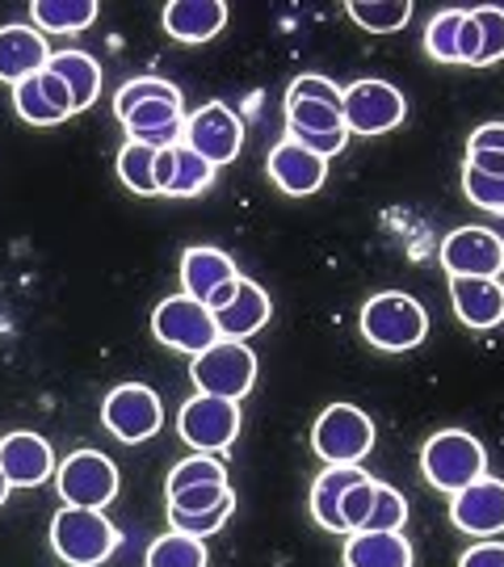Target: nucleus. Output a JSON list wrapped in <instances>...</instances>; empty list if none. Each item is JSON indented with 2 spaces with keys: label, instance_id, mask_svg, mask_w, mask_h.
<instances>
[{
  "label": "nucleus",
  "instance_id": "f257e3e1",
  "mask_svg": "<svg viewBox=\"0 0 504 567\" xmlns=\"http://www.w3.org/2000/svg\"><path fill=\"white\" fill-rule=\"evenodd\" d=\"M119 526L105 517V508L63 505L51 517V547L68 567H101L119 550Z\"/></svg>",
  "mask_w": 504,
  "mask_h": 567
},
{
  "label": "nucleus",
  "instance_id": "f03ea898",
  "mask_svg": "<svg viewBox=\"0 0 504 567\" xmlns=\"http://www.w3.org/2000/svg\"><path fill=\"white\" fill-rule=\"evenodd\" d=\"M421 471L438 492L459 496L463 487H471L475 480L487 475V454L480 446V437H471L466 429H442V433H433L424 442Z\"/></svg>",
  "mask_w": 504,
  "mask_h": 567
},
{
  "label": "nucleus",
  "instance_id": "7ed1b4c3",
  "mask_svg": "<svg viewBox=\"0 0 504 567\" xmlns=\"http://www.w3.org/2000/svg\"><path fill=\"white\" fill-rule=\"evenodd\" d=\"M362 337L383 353L416 349L429 337V311L403 290H383L362 307Z\"/></svg>",
  "mask_w": 504,
  "mask_h": 567
},
{
  "label": "nucleus",
  "instance_id": "20e7f679",
  "mask_svg": "<svg viewBox=\"0 0 504 567\" xmlns=\"http://www.w3.org/2000/svg\"><path fill=\"white\" fill-rule=\"evenodd\" d=\"M189 379L202 395H219V400H232L240 404L244 395L257 383V353L244 341H215L206 353L194 358L189 365Z\"/></svg>",
  "mask_w": 504,
  "mask_h": 567
},
{
  "label": "nucleus",
  "instance_id": "39448f33",
  "mask_svg": "<svg viewBox=\"0 0 504 567\" xmlns=\"http://www.w3.org/2000/svg\"><path fill=\"white\" fill-rule=\"evenodd\" d=\"M311 450L328 466H358L374 450V421L353 404L323 408L311 429Z\"/></svg>",
  "mask_w": 504,
  "mask_h": 567
},
{
  "label": "nucleus",
  "instance_id": "423d86ee",
  "mask_svg": "<svg viewBox=\"0 0 504 567\" xmlns=\"http://www.w3.org/2000/svg\"><path fill=\"white\" fill-rule=\"evenodd\" d=\"M152 332H156V341H164L168 349H177V353H189V358H198V353H206L210 344L219 341V328H215L210 307L189 299V295L164 299L152 311Z\"/></svg>",
  "mask_w": 504,
  "mask_h": 567
},
{
  "label": "nucleus",
  "instance_id": "0eeeda50",
  "mask_svg": "<svg viewBox=\"0 0 504 567\" xmlns=\"http://www.w3.org/2000/svg\"><path fill=\"white\" fill-rule=\"evenodd\" d=\"M101 425L110 429L119 442L135 446V442H147L156 437L164 425V404L152 386L143 383H122L105 395L101 404Z\"/></svg>",
  "mask_w": 504,
  "mask_h": 567
},
{
  "label": "nucleus",
  "instance_id": "6e6552de",
  "mask_svg": "<svg viewBox=\"0 0 504 567\" xmlns=\"http://www.w3.org/2000/svg\"><path fill=\"white\" fill-rule=\"evenodd\" d=\"M55 484L72 508H105L119 496V466L97 450H76L55 466Z\"/></svg>",
  "mask_w": 504,
  "mask_h": 567
},
{
  "label": "nucleus",
  "instance_id": "1a4fd4ad",
  "mask_svg": "<svg viewBox=\"0 0 504 567\" xmlns=\"http://www.w3.org/2000/svg\"><path fill=\"white\" fill-rule=\"evenodd\" d=\"M408 114V102L395 84L387 81H358L344 89L341 118L349 135H387Z\"/></svg>",
  "mask_w": 504,
  "mask_h": 567
},
{
  "label": "nucleus",
  "instance_id": "9d476101",
  "mask_svg": "<svg viewBox=\"0 0 504 567\" xmlns=\"http://www.w3.org/2000/svg\"><path fill=\"white\" fill-rule=\"evenodd\" d=\"M177 433H182L198 454H219L236 442L240 433V404L219 400V395H194L177 412Z\"/></svg>",
  "mask_w": 504,
  "mask_h": 567
},
{
  "label": "nucleus",
  "instance_id": "9b49d317",
  "mask_svg": "<svg viewBox=\"0 0 504 567\" xmlns=\"http://www.w3.org/2000/svg\"><path fill=\"white\" fill-rule=\"evenodd\" d=\"M182 143L189 147V152H198L210 168H219V164H232L236 156H240L244 122L236 110H227L223 102H210L185 118Z\"/></svg>",
  "mask_w": 504,
  "mask_h": 567
},
{
  "label": "nucleus",
  "instance_id": "f8f14e48",
  "mask_svg": "<svg viewBox=\"0 0 504 567\" xmlns=\"http://www.w3.org/2000/svg\"><path fill=\"white\" fill-rule=\"evenodd\" d=\"M442 269L450 278H501L504 240L492 227H459L442 240Z\"/></svg>",
  "mask_w": 504,
  "mask_h": 567
},
{
  "label": "nucleus",
  "instance_id": "ddd939ff",
  "mask_svg": "<svg viewBox=\"0 0 504 567\" xmlns=\"http://www.w3.org/2000/svg\"><path fill=\"white\" fill-rule=\"evenodd\" d=\"M450 522L471 538H496L504 534V480H475L459 496H450Z\"/></svg>",
  "mask_w": 504,
  "mask_h": 567
},
{
  "label": "nucleus",
  "instance_id": "4468645a",
  "mask_svg": "<svg viewBox=\"0 0 504 567\" xmlns=\"http://www.w3.org/2000/svg\"><path fill=\"white\" fill-rule=\"evenodd\" d=\"M0 475L9 487H39L55 475V454L42 442L39 433H4L0 437Z\"/></svg>",
  "mask_w": 504,
  "mask_h": 567
},
{
  "label": "nucleus",
  "instance_id": "2eb2a0df",
  "mask_svg": "<svg viewBox=\"0 0 504 567\" xmlns=\"http://www.w3.org/2000/svg\"><path fill=\"white\" fill-rule=\"evenodd\" d=\"M454 316L475 332H492L504 324V282L501 278H450Z\"/></svg>",
  "mask_w": 504,
  "mask_h": 567
},
{
  "label": "nucleus",
  "instance_id": "dca6fc26",
  "mask_svg": "<svg viewBox=\"0 0 504 567\" xmlns=\"http://www.w3.org/2000/svg\"><path fill=\"white\" fill-rule=\"evenodd\" d=\"M265 168H269V182L278 185L282 194H290V198L316 194V189L323 185V177H328V161L311 156V152L299 147L295 140L274 143V152H269Z\"/></svg>",
  "mask_w": 504,
  "mask_h": 567
},
{
  "label": "nucleus",
  "instance_id": "f3484780",
  "mask_svg": "<svg viewBox=\"0 0 504 567\" xmlns=\"http://www.w3.org/2000/svg\"><path fill=\"white\" fill-rule=\"evenodd\" d=\"M269 311H274V307H269V295H265L257 282L240 278L236 295H232L219 311H210V316H215V328H219L223 341H248L253 332H261V328L269 324Z\"/></svg>",
  "mask_w": 504,
  "mask_h": 567
},
{
  "label": "nucleus",
  "instance_id": "a211bd4d",
  "mask_svg": "<svg viewBox=\"0 0 504 567\" xmlns=\"http://www.w3.org/2000/svg\"><path fill=\"white\" fill-rule=\"evenodd\" d=\"M126 140L131 143H143V147H177L185 135V118H182V102H147L140 110H131L126 118Z\"/></svg>",
  "mask_w": 504,
  "mask_h": 567
},
{
  "label": "nucleus",
  "instance_id": "6ab92c4d",
  "mask_svg": "<svg viewBox=\"0 0 504 567\" xmlns=\"http://www.w3.org/2000/svg\"><path fill=\"white\" fill-rule=\"evenodd\" d=\"M164 30L177 42H210L227 25V4L223 0H173L164 4Z\"/></svg>",
  "mask_w": 504,
  "mask_h": 567
},
{
  "label": "nucleus",
  "instance_id": "aec40b11",
  "mask_svg": "<svg viewBox=\"0 0 504 567\" xmlns=\"http://www.w3.org/2000/svg\"><path fill=\"white\" fill-rule=\"evenodd\" d=\"M47 60H51V51H47L42 30H34V25H4L0 30V81H25V76L42 72Z\"/></svg>",
  "mask_w": 504,
  "mask_h": 567
},
{
  "label": "nucleus",
  "instance_id": "412c9836",
  "mask_svg": "<svg viewBox=\"0 0 504 567\" xmlns=\"http://www.w3.org/2000/svg\"><path fill=\"white\" fill-rule=\"evenodd\" d=\"M240 274H236V261L223 252V248H206V244H198V248H185L182 257V295H189V299H198V303H206L219 286L236 282Z\"/></svg>",
  "mask_w": 504,
  "mask_h": 567
},
{
  "label": "nucleus",
  "instance_id": "4be33fe9",
  "mask_svg": "<svg viewBox=\"0 0 504 567\" xmlns=\"http://www.w3.org/2000/svg\"><path fill=\"white\" fill-rule=\"evenodd\" d=\"M358 480H366L362 466H323L320 480L311 484V517H316V526L332 529V534H344L341 501Z\"/></svg>",
  "mask_w": 504,
  "mask_h": 567
},
{
  "label": "nucleus",
  "instance_id": "5701e85b",
  "mask_svg": "<svg viewBox=\"0 0 504 567\" xmlns=\"http://www.w3.org/2000/svg\"><path fill=\"white\" fill-rule=\"evenodd\" d=\"M344 567H412V543L403 534H349Z\"/></svg>",
  "mask_w": 504,
  "mask_h": 567
},
{
  "label": "nucleus",
  "instance_id": "b1692460",
  "mask_svg": "<svg viewBox=\"0 0 504 567\" xmlns=\"http://www.w3.org/2000/svg\"><path fill=\"white\" fill-rule=\"evenodd\" d=\"M47 72H55V76H60V81L72 89L76 114L97 102V93H101V63L93 60V55H84V51H60V55H51V60H47Z\"/></svg>",
  "mask_w": 504,
  "mask_h": 567
},
{
  "label": "nucleus",
  "instance_id": "393cba45",
  "mask_svg": "<svg viewBox=\"0 0 504 567\" xmlns=\"http://www.w3.org/2000/svg\"><path fill=\"white\" fill-rule=\"evenodd\" d=\"M34 25L42 34H81L97 21L93 0H34Z\"/></svg>",
  "mask_w": 504,
  "mask_h": 567
},
{
  "label": "nucleus",
  "instance_id": "a878e982",
  "mask_svg": "<svg viewBox=\"0 0 504 567\" xmlns=\"http://www.w3.org/2000/svg\"><path fill=\"white\" fill-rule=\"evenodd\" d=\"M143 567H206V547L202 538H189V534H161L147 555H143Z\"/></svg>",
  "mask_w": 504,
  "mask_h": 567
},
{
  "label": "nucleus",
  "instance_id": "bb28decb",
  "mask_svg": "<svg viewBox=\"0 0 504 567\" xmlns=\"http://www.w3.org/2000/svg\"><path fill=\"white\" fill-rule=\"evenodd\" d=\"M349 18L358 21L362 30H370V34H395L412 18V4L408 0H353Z\"/></svg>",
  "mask_w": 504,
  "mask_h": 567
},
{
  "label": "nucleus",
  "instance_id": "cd10ccee",
  "mask_svg": "<svg viewBox=\"0 0 504 567\" xmlns=\"http://www.w3.org/2000/svg\"><path fill=\"white\" fill-rule=\"evenodd\" d=\"M119 177L126 189L156 198V147H143V143L126 140V147L119 152Z\"/></svg>",
  "mask_w": 504,
  "mask_h": 567
},
{
  "label": "nucleus",
  "instance_id": "c85d7f7f",
  "mask_svg": "<svg viewBox=\"0 0 504 567\" xmlns=\"http://www.w3.org/2000/svg\"><path fill=\"white\" fill-rule=\"evenodd\" d=\"M147 102H182V89L168 84L164 76H135V81H126L119 89L114 114H119V122H122L131 110H140V105H147Z\"/></svg>",
  "mask_w": 504,
  "mask_h": 567
},
{
  "label": "nucleus",
  "instance_id": "c756f323",
  "mask_svg": "<svg viewBox=\"0 0 504 567\" xmlns=\"http://www.w3.org/2000/svg\"><path fill=\"white\" fill-rule=\"evenodd\" d=\"M173 156H177V168H173L168 198H194V194H202L206 185L215 182V168L202 161L198 152H189L185 143H177V147H173Z\"/></svg>",
  "mask_w": 504,
  "mask_h": 567
},
{
  "label": "nucleus",
  "instance_id": "7c9ffc66",
  "mask_svg": "<svg viewBox=\"0 0 504 567\" xmlns=\"http://www.w3.org/2000/svg\"><path fill=\"white\" fill-rule=\"evenodd\" d=\"M341 110L320 102H286V135H323V131H341Z\"/></svg>",
  "mask_w": 504,
  "mask_h": 567
},
{
  "label": "nucleus",
  "instance_id": "2f4dec72",
  "mask_svg": "<svg viewBox=\"0 0 504 567\" xmlns=\"http://www.w3.org/2000/svg\"><path fill=\"white\" fill-rule=\"evenodd\" d=\"M202 484H227V466L215 458V454H194V458H185L168 471V484L164 492L168 496H177L185 487H202Z\"/></svg>",
  "mask_w": 504,
  "mask_h": 567
},
{
  "label": "nucleus",
  "instance_id": "473e14b6",
  "mask_svg": "<svg viewBox=\"0 0 504 567\" xmlns=\"http://www.w3.org/2000/svg\"><path fill=\"white\" fill-rule=\"evenodd\" d=\"M466 13L463 9H445L438 18L429 21L424 30V51L438 63H459V30H463Z\"/></svg>",
  "mask_w": 504,
  "mask_h": 567
},
{
  "label": "nucleus",
  "instance_id": "72a5a7b5",
  "mask_svg": "<svg viewBox=\"0 0 504 567\" xmlns=\"http://www.w3.org/2000/svg\"><path fill=\"white\" fill-rule=\"evenodd\" d=\"M13 105H18V114L30 126H60V122H68L55 110V105L47 102V93H42V81H39V72L34 76H25V81L13 84Z\"/></svg>",
  "mask_w": 504,
  "mask_h": 567
},
{
  "label": "nucleus",
  "instance_id": "f704fd0d",
  "mask_svg": "<svg viewBox=\"0 0 504 567\" xmlns=\"http://www.w3.org/2000/svg\"><path fill=\"white\" fill-rule=\"evenodd\" d=\"M408 526V501L391 484H379L374 492V508H370V522L362 534H400Z\"/></svg>",
  "mask_w": 504,
  "mask_h": 567
},
{
  "label": "nucleus",
  "instance_id": "c9c22d12",
  "mask_svg": "<svg viewBox=\"0 0 504 567\" xmlns=\"http://www.w3.org/2000/svg\"><path fill=\"white\" fill-rule=\"evenodd\" d=\"M471 18L480 25V55H475V68L501 63L504 60V9L484 4V9H475Z\"/></svg>",
  "mask_w": 504,
  "mask_h": 567
},
{
  "label": "nucleus",
  "instance_id": "e433bc0d",
  "mask_svg": "<svg viewBox=\"0 0 504 567\" xmlns=\"http://www.w3.org/2000/svg\"><path fill=\"white\" fill-rule=\"evenodd\" d=\"M374 492H379V484L366 475V480H358V484L344 492L341 501V526L344 534H362L366 522H370V508H374Z\"/></svg>",
  "mask_w": 504,
  "mask_h": 567
},
{
  "label": "nucleus",
  "instance_id": "4c0bfd02",
  "mask_svg": "<svg viewBox=\"0 0 504 567\" xmlns=\"http://www.w3.org/2000/svg\"><path fill=\"white\" fill-rule=\"evenodd\" d=\"M286 102H320V105H332V110H341L344 89L337 81H328V76H316V72H307V76H299V81H290V89H286Z\"/></svg>",
  "mask_w": 504,
  "mask_h": 567
},
{
  "label": "nucleus",
  "instance_id": "58836bf2",
  "mask_svg": "<svg viewBox=\"0 0 504 567\" xmlns=\"http://www.w3.org/2000/svg\"><path fill=\"white\" fill-rule=\"evenodd\" d=\"M232 501V484H202V487H185L177 496H168V508L173 513H210Z\"/></svg>",
  "mask_w": 504,
  "mask_h": 567
},
{
  "label": "nucleus",
  "instance_id": "ea45409f",
  "mask_svg": "<svg viewBox=\"0 0 504 567\" xmlns=\"http://www.w3.org/2000/svg\"><path fill=\"white\" fill-rule=\"evenodd\" d=\"M232 508H236V496H232L227 505L210 508V513H173V508H168V522H173V529H177V534H189V538H206V534H219L223 522L232 517Z\"/></svg>",
  "mask_w": 504,
  "mask_h": 567
},
{
  "label": "nucleus",
  "instance_id": "a19ab883",
  "mask_svg": "<svg viewBox=\"0 0 504 567\" xmlns=\"http://www.w3.org/2000/svg\"><path fill=\"white\" fill-rule=\"evenodd\" d=\"M463 194L492 215H504V177H484V173L463 168Z\"/></svg>",
  "mask_w": 504,
  "mask_h": 567
},
{
  "label": "nucleus",
  "instance_id": "79ce46f5",
  "mask_svg": "<svg viewBox=\"0 0 504 567\" xmlns=\"http://www.w3.org/2000/svg\"><path fill=\"white\" fill-rule=\"evenodd\" d=\"M286 140H295L299 147H307L311 156H320V161H332V156H341L344 143H349V131H323V135H286Z\"/></svg>",
  "mask_w": 504,
  "mask_h": 567
},
{
  "label": "nucleus",
  "instance_id": "37998d69",
  "mask_svg": "<svg viewBox=\"0 0 504 567\" xmlns=\"http://www.w3.org/2000/svg\"><path fill=\"white\" fill-rule=\"evenodd\" d=\"M459 567H504V543H496V538H480L471 550H463Z\"/></svg>",
  "mask_w": 504,
  "mask_h": 567
},
{
  "label": "nucleus",
  "instance_id": "c03bdc74",
  "mask_svg": "<svg viewBox=\"0 0 504 567\" xmlns=\"http://www.w3.org/2000/svg\"><path fill=\"white\" fill-rule=\"evenodd\" d=\"M39 81H42V93H47V102L55 105V110H60L63 118H72V114H76V102H72V89H68V84H63L60 76H55V72H47V68L39 72Z\"/></svg>",
  "mask_w": 504,
  "mask_h": 567
},
{
  "label": "nucleus",
  "instance_id": "a18cd8bd",
  "mask_svg": "<svg viewBox=\"0 0 504 567\" xmlns=\"http://www.w3.org/2000/svg\"><path fill=\"white\" fill-rule=\"evenodd\" d=\"M466 152H501L504 156V122H484L471 131V143Z\"/></svg>",
  "mask_w": 504,
  "mask_h": 567
},
{
  "label": "nucleus",
  "instance_id": "49530a36",
  "mask_svg": "<svg viewBox=\"0 0 504 567\" xmlns=\"http://www.w3.org/2000/svg\"><path fill=\"white\" fill-rule=\"evenodd\" d=\"M475 55H480V25L466 13L463 30H459V63H471V68H475Z\"/></svg>",
  "mask_w": 504,
  "mask_h": 567
},
{
  "label": "nucleus",
  "instance_id": "de8ad7c7",
  "mask_svg": "<svg viewBox=\"0 0 504 567\" xmlns=\"http://www.w3.org/2000/svg\"><path fill=\"white\" fill-rule=\"evenodd\" d=\"M466 168L484 173V177H504V156L501 152H466Z\"/></svg>",
  "mask_w": 504,
  "mask_h": 567
},
{
  "label": "nucleus",
  "instance_id": "09e8293b",
  "mask_svg": "<svg viewBox=\"0 0 504 567\" xmlns=\"http://www.w3.org/2000/svg\"><path fill=\"white\" fill-rule=\"evenodd\" d=\"M173 168H177V156H173V147L156 152V194H164V198H168V185H173Z\"/></svg>",
  "mask_w": 504,
  "mask_h": 567
},
{
  "label": "nucleus",
  "instance_id": "8fccbe9b",
  "mask_svg": "<svg viewBox=\"0 0 504 567\" xmlns=\"http://www.w3.org/2000/svg\"><path fill=\"white\" fill-rule=\"evenodd\" d=\"M9 492H13V487H9V480H4V475H0V505H4V501H9Z\"/></svg>",
  "mask_w": 504,
  "mask_h": 567
}]
</instances>
